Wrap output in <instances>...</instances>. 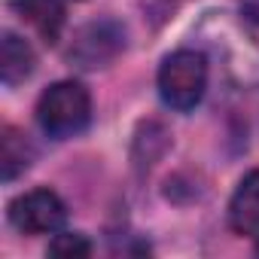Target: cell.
<instances>
[{
    "instance_id": "52a82bcc",
    "label": "cell",
    "mask_w": 259,
    "mask_h": 259,
    "mask_svg": "<svg viewBox=\"0 0 259 259\" xmlns=\"http://www.w3.org/2000/svg\"><path fill=\"white\" fill-rule=\"evenodd\" d=\"M34 70H37V55L28 46V40H22L13 31H4V40H0V76H4V85L13 89L25 82Z\"/></svg>"
},
{
    "instance_id": "8992f818",
    "label": "cell",
    "mask_w": 259,
    "mask_h": 259,
    "mask_svg": "<svg viewBox=\"0 0 259 259\" xmlns=\"http://www.w3.org/2000/svg\"><path fill=\"white\" fill-rule=\"evenodd\" d=\"M229 226L238 235L259 238V171H250L241 177L238 189L229 201Z\"/></svg>"
},
{
    "instance_id": "9c48e42d",
    "label": "cell",
    "mask_w": 259,
    "mask_h": 259,
    "mask_svg": "<svg viewBox=\"0 0 259 259\" xmlns=\"http://www.w3.org/2000/svg\"><path fill=\"white\" fill-rule=\"evenodd\" d=\"M49 253L52 256H64V259H82V256L92 253V244H89L85 235L64 232V235H55V241L49 244Z\"/></svg>"
},
{
    "instance_id": "30bf717a",
    "label": "cell",
    "mask_w": 259,
    "mask_h": 259,
    "mask_svg": "<svg viewBox=\"0 0 259 259\" xmlns=\"http://www.w3.org/2000/svg\"><path fill=\"white\" fill-rule=\"evenodd\" d=\"M241 16L259 28V0H241Z\"/></svg>"
},
{
    "instance_id": "277c9868",
    "label": "cell",
    "mask_w": 259,
    "mask_h": 259,
    "mask_svg": "<svg viewBox=\"0 0 259 259\" xmlns=\"http://www.w3.org/2000/svg\"><path fill=\"white\" fill-rule=\"evenodd\" d=\"M10 223L22 235H52L67 223V204L52 189H31L10 204Z\"/></svg>"
},
{
    "instance_id": "5b68a950",
    "label": "cell",
    "mask_w": 259,
    "mask_h": 259,
    "mask_svg": "<svg viewBox=\"0 0 259 259\" xmlns=\"http://www.w3.org/2000/svg\"><path fill=\"white\" fill-rule=\"evenodd\" d=\"M10 10L28 22L46 43H58L64 22H67V10L64 0H10Z\"/></svg>"
},
{
    "instance_id": "ba28073f",
    "label": "cell",
    "mask_w": 259,
    "mask_h": 259,
    "mask_svg": "<svg viewBox=\"0 0 259 259\" xmlns=\"http://www.w3.org/2000/svg\"><path fill=\"white\" fill-rule=\"evenodd\" d=\"M34 162V147L28 144V138L19 128L7 125L4 138H0V165H4V180H16L19 174H25Z\"/></svg>"
},
{
    "instance_id": "3957f363",
    "label": "cell",
    "mask_w": 259,
    "mask_h": 259,
    "mask_svg": "<svg viewBox=\"0 0 259 259\" xmlns=\"http://www.w3.org/2000/svg\"><path fill=\"white\" fill-rule=\"evenodd\" d=\"M125 49V28L113 19H98L82 25L70 46H67V61L76 64L79 70H98L113 64Z\"/></svg>"
},
{
    "instance_id": "6da1fadb",
    "label": "cell",
    "mask_w": 259,
    "mask_h": 259,
    "mask_svg": "<svg viewBox=\"0 0 259 259\" xmlns=\"http://www.w3.org/2000/svg\"><path fill=\"white\" fill-rule=\"evenodd\" d=\"M37 122L55 141L79 135L92 122V95H89V89L73 82V79L52 82L37 101Z\"/></svg>"
},
{
    "instance_id": "7a4b0ae2",
    "label": "cell",
    "mask_w": 259,
    "mask_h": 259,
    "mask_svg": "<svg viewBox=\"0 0 259 259\" xmlns=\"http://www.w3.org/2000/svg\"><path fill=\"white\" fill-rule=\"evenodd\" d=\"M207 89V61L195 49L171 52L159 67V95L171 110H192L201 104Z\"/></svg>"
}]
</instances>
